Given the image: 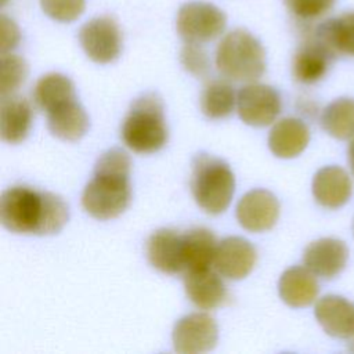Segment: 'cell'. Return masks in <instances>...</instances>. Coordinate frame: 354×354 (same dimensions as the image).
I'll use <instances>...</instances> for the list:
<instances>
[{"label": "cell", "mask_w": 354, "mask_h": 354, "mask_svg": "<svg viewBox=\"0 0 354 354\" xmlns=\"http://www.w3.org/2000/svg\"><path fill=\"white\" fill-rule=\"evenodd\" d=\"M348 162H350L351 170L354 173V141L350 144V148H348Z\"/></svg>", "instance_id": "1f68e13d"}, {"label": "cell", "mask_w": 354, "mask_h": 354, "mask_svg": "<svg viewBox=\"0 0 354 354\" xmlns=\"http://www.w3.org/2000/svg\"><path fill=\"white\" fill-rule=\"evenodd\" d=\"M32 126V106L21 95H4L0 104V136L8 144L24 141Z\"/></svg>", "instance_id": "e0dca14e"}, {"label": "cell", "mask_w": 354, "mask_h": 354, "mask_svg": "<svg viewBox=\"0 0 354 354\" xmlns=\"http://www.w3.org/2000/svg\"><path fill=\"white\" fill-rule=\"evenodd\" d=\"M318 282L315 274L307 267L293 266L283 271L278 282V292L283 303L290 307H307L318 296Z\"/></svg>", "instance_id": "d6986e66"}, {"label": "cell", "mask_w": 354, "mask_h": 354, "mask_svg": "<svg viewBox=\"0 0 354 354\" xmlns=\"http://www.w3.org/2000/svg\"><path fill=\"white\" fill-rule=\"evenodd\" d=\"M256 260V249L248 239L228 236L217 245L213 264L220 275L238 281L250 274Z\"/></svg>", "instance_id": "8fae6325"}, {"label": "cell", "mask_w": 354, "mask_h": 354, "mask_svg": "<svg viewBox=\"0 0 354 354\" xmlns=\"http://www.w3.org/2000/svg\"><path fill=\"white\" fill-rule=\"evenodd\" d=\"M122 140L137 153H153L165 147V105L156 93H145L134 100L122 124Z\"/></svg>", "instance_id": "3957f363"}, {"label": "cell", "mask_w": 354, "mask_h": 354, "mask_svg": "<svg viewBox=\"0 0 354 354\" xmlns=\"http://www.w3.org/2000/svg\"><path fill=\"white\" fill-rule=\"evenodd\" d=\"M279 93L263 83H249L236 95V111L241 120L249 126L263 127L272 123L281 112Z\"/></svg>", "instance_id": "52a82bcc"}, {"label": "cell", "mask_w": 354, "mask_h": 354, "mask_svg": "<svg viewBox=\"0 0 354 354\" xmlns=\"http://www.w3.org/2000/svg\"><path fill=\"white\" fill-rule=\"evenodd\" d=\"M353 232H354V220H353Z\"/></svg>", "instance_id": "836d02e7"}, {"label": "cell", "mask_w": 354, "mask_h": 354, "mask_svg": "<svg viewBox=\"0 0 354 354\" xmlns=\"http://www.w3.org/2000/svg\"><path fill=\"white\" fill-rule=\"evenodd\" d=\"M47 126L53 136L65 141H77L88 127V116L77 100L68 101L47 112Z\"/></svg>", "instance_id": "7402d4cb"}, {"label": "cell", "mask_w": 354, "mask_h": 354, "mask_svg": "<svg viewBox=\"0 0 354 354\" xmlns=\"http://www.w3.org/2000/svg\"><path fill=\"white\" fill-rule=\"evenodd\" d=\"M184 286L188 299L201 310L217 308L227 299L224 282L209 267L185 272Z\"/></svg>", "instance_id": "2e32d148"}, {"label": "cell", "mask_w": 354, "mask_h": 354, "mask_svg": "<svg viewBox=\"0 0 354 354\" xmlns=\"http://www.w3.org/2000/svg\"><path fill=\"white\" fill-rule=\"evenodd\" d=\"M68 218V205L53 192L15 185L1 194L0 221L11 232L51 235L59 232Z\"/></svg>", "instance_id": "6da1fadb"}, {"label": "cell", "mask_w": 354, "mask_h": 354, "mask_svg": "<svg viewBox=\"0 0 354 354\" xmlns=\"http://www.w3.org/2000/svg\"><path fill=\"white\" fill-rule=\"evenodd\" d=\"M180 61L185 71L196 77H206L210 71V61L199 43L185 41L180 53Z\"/></svg>", "instance_id": "83f0119b"}, {"label": "cell", "mask_w": 354, "mask_h": 354, "mask_svg": "<svg viewBox=\"0 0 354 354\" xmlns=\"http://www.w3.org/2000/svg\"><path fill=\"white\" fill-rule=\"evenodd\" d=\"M290 12L300 19H315L332 10L336 0H285Z\"/></svg>", "instance_id": "f546056e"}, {"label": "cell", "mask_w": 354, "mask_h": 354, "mask_svg": "<svg viewBox=\"0 0 354 354\" xmlns=\"http://www.w3.org/2000/svg\"><path fill=\"white\" fill-rule=\"evenodd\" d=\"M130 158L120 148L105 151L97 160L94 177L82 194L84 210L97 220H111L120 216L129 206Z\"/></svg>", "instance_id": "7a4b0ae2"}, {"label": "cell", "mask_w": 354, "mask_h": 354, "mask_svg": "<svg viewBox=\"0 0 354 354\" xmlns=\"http://www.w3.org/2000/svg\"><path fill=\"white\" fill-rule=\"evenodd\" d=\"M173 346L181 354H198L212 350L218 339L216 321L205 313H194L180 318L171 333Z\"/></svg>", "instance_id": "9c48e42d"}, {"label": "cell", "mask_w": 354, "mask_h": 354, "mask_svg": "<svg viewBox=\"0 0 354 354\" xmlns=\"http://www.w3.org/2000/svg\"><path fill=\"white\" fill-rule=\"evenodd\" d=\"M314 39L321 43L329 54L354 57V11L329 18L315 29Z\"/></svg>", "instance_id": "ffe728a7"}, {"label": "cell", "mask_w": 354, "mask_h": 354, "mask_svg": "<svg viewBox=\"0 0 354 354\" xmlns=\"http://www.w3.org/2000/svg\"><path fill=\"white\" fill-rule=\"evenodd\" d=\"M314 315L329 336L347 340L354 336V303L350 300L326 295L317 301Z\"/></svg>", "instance_id": "5bb4252c"}, {"label": "cell", "mask_w": 354, "mask_h": 354, "mask_svg": "<svg viewBox=\"0 0 354 354\" xmlns=\"http://www.w3.org/2000/svg\"><path fill=\"white\" fill-rule=\"evenodd\" d=\"M0 24H1V46H0L1 54H7L19 43L21 35H19L18 26L6 15H1Z\"/></svg>", "instance_id": "4dcf8cb0"}, {"label": "cell", "mask_w": 354, "mask_h": 354, "mask_svg": "<svg viewBox=\"0 0 354 354\" xmlns=\"http://www.w3.org/2000/svg\"><path fill=\"white\" fill-rule=\"evenodd\" d=\"M191 191L202 210L220 214L227 210L234 196V173L227 162L199 152L192 159Z\"/></svg>", "instance_id": "277c9868"}, {"label": "cell", "mask_w": 354, "mask_h": 354, "mask_svg": "<svg viewBox=\"0 0 354 354\" xmlns=\"http://www.w3.org/2000/svg\"><path fill=\"white\" fill-rule=\"evenodd\" d=\"M201 109L210 119H224L234 112L236 97L234 87L220 79L210 80L201 94Z\"/></svg>", "instance_id": "484cf974"}, {"label": "cell", "mask_w": 354, "mask_h": 354, "mask_svg": "<svg viewBox=\"0 0 354 354\" xmlns=\"http://www.w3.org/2000/svg\"><path fill=\"white\" fill-rule=\"evenodd\" d=\"M147 257L151 266L160 272H185L183 235L169 228L155 231L147 242Z\"/></svg>", "instance_id": "7c38bea8"}, {"label": "cell", "mask_w": 354, "mask_h": 354, "mask_svg": "<svg viewBox=\"0 0 354 354\" xmlns=\"http://www.w3.org/2000/svg\"><path fill=\"white\" fill-rule=\"evenodd\" d=\"M216 66L227 79L254 82L266 71V51L250 32L235 29L218 43Z\"/></svg>", "instance_id": "5b68a950"}, {"label": "cell", "mask_w": 354, "mask_h": 354, "mask_svg": "<svg viewBox=\"0 0 354 354\" xmlns=\"http://www.w3.org/2000/svg\"><path fill=\"white\" fill-rule=\"evenodd\" d=\"M185 272L207 268L214 260L217 242L213 232L207 228H192L183 234Z\"/></svg>", "instance_id": "cb8c5ba5"}, {"label": "cell", "mask_w": 354, "mask_h": 354, "mask_svg": "<svg viewBox=\"0 0 354 354\" xmlns=\"http://www.w3.org/2000/svg\"><path fill=\"white\" fill-rule=\"evenodd\" d=\"M332 59L329 51L315 39L306 41L293 57L292 73L295 80L303 84L319 82L326 75Z\"/></svg>", "instance_id": "44dd1931"}, {"label": "cell", "mask_w": 354, "mask_h": 354, "mask_svg": "<svg viewBox=\"0 0 354 354\" xmlns=\"http://www.w3.org/2000/svg\"><path fill=\"white\" fill-rule=\"evenodd\" d=\"M348 249L336 238H321L311 242L303 253L304 266L317 277L332 279L339 275L347 263Z\"/></svg>", "instance_id": "4fadbf2b"}, {"label": "cell", "mask_w": 354, "mask_h": 354, "mask_svg": "<svg viewBox=\"0 0 354 354\" xmlns=\"http://www.w3.org/2000/svg\"><path fill=\"white\" fill-rule=\"evenodd\" d=\"M84 0H40L41 10L59 22L75 21L84 11Z\"/></svg>", "instance_id": "f1b7e54d"}, {"label": "cell", "mask_w": 354, "mask_h": 354, "mask_svg": "<svg viewBox=\"0 0 354 354\" xmlns=\"http://www.w3.org/2000/svg\"><path fill=\"white\" fill-rule=\"evenodd\" d=\"M227 25L225 14L214 4L191 1L184 4L177 14L178 35L188 43H206L218 37Z\"/></svg>", "instance_id": "8992f818"}, {"label": "cell", "mask_w": 354, "mask_h": 354, "mask_svg": "<svg viewBox=\"0 0 354 354\" xmlns=\"http://www.w3.org/2000/svg\"><path fill=\"white\" fill-rule=\"evenodd\" d=\"M310 141L307 124L297 118H283L278 120L270 134L268 147L271 152L282 159H290L300 155Z\"/></svg>", "instance_id": "ac0fdd59"}, {"label": "cell", "mask_w": 354, "mask_h": 354, "mask_svg": "<svg viewBox=\"0 0 354 354\" xmlns=\"http://www.w3.org/2000/svg\"><path fill=\"white\" fill-rule=\"evenodd\" d=\"M279 217V202L267 189H252L246 192L236 205L238 223L250 232L271 230Z\"/></svg>", "instance_id": "30bf717a"}, {"label": "cell", "mask_w": 354, "mask_h": 354, "mask_svg": "<svg viewBox=\"0 0 354 354\" xmlns=\"http://www.w3.org/2000/svg\"><path fill=\"white\" fill-rule=\"evenodd\" d=\"M79 41L86 55L97 64L115 61L122 50V33L109 17H97L86 22L79 32Z\"/></svg>", "instance_id": "ba28073f"}, {"label": "cell", "mask_w": 354, "mask_h": 354, "mask_svg": "<svg viewBox=\"0 0 354 354\" xmlns=\"http://www.w3.org/2000/svg\"><path fill=\"white\" fill-rule=\"evenodd\" d=\"M33 100L46 113L68 101L76 100L72 80L62 73H47L41 76L35 86Z\"/></svg>", "instance_id": "603a6c76"}, {"label": "cell", "mask_w": 354, "mask_h": 354, "mask_svg": "<svg viewBox=\"0 0 354 354\" xmlns=\"http://www.w3.org/2000/svg\"><path fill=\"white\" fill-rule=\"evenodd\" d=\"M28 76L25 59L15 54H1L0 62V94L10 95L17 91Z\"/></svg>", "instance_id": "4316f807"}, {"label": "cell", "mask_w": 354, "mask_h": 354, "mask_svg": "<svg viewBox=\"0 0 354 354\" xmlns=\"http://www.w3.org/2000/svg\"><path fill=\"white\" fill-rule=\"evenodd\" d=\"M348 340H350V342H348V343H350V350L354 351V336H353L351 339H348Z\"/></svg>", "instance_id": "d6a6232c"}, {"label": "cell", "mask_w": 354, "mask_h": 354, "mask_svg": "<svg viewBox=\"0 0 354 354\" xmlns=\"http://www.w3.org/2000/svg\"><path fill=\"white\" fill-rule=\"evenodd\" d=\"M6 1H7V0H1V3H3V4H4V3H6Z\"/></svg>", "instance_id": "e575fe53"}, {"label": "cell", "mask_w": 354, "mask_h": 354, "mask_svg": "<svg viewBox=\"0 0 354 354\" xmlns=\"http://www.w3.org/2000/svg\"><path fill=\"white\" fill-rule=\"evenodd\" d=\"M322 129L333 138L348 140L354 137V100L340 97L332 101L321 113Z\"/></svg>", "instance_id": "d4e9b609"}, {"label": "cell", "mask_w": 354, "mask_h": 354, "mask_svg": "<svg viewBox=\"0 0 354 354\" xmlns=\"http://www.w3.org/2000/svg\"><path fill=\"white\" fill-rule=\"evenodd\" d=\"M313 195L315 201L328 209H337L351 196V180L347 171L339 166H325L313 178Z\"/></svg>", "instance_id": "9a60e30c"}]
</instances>
